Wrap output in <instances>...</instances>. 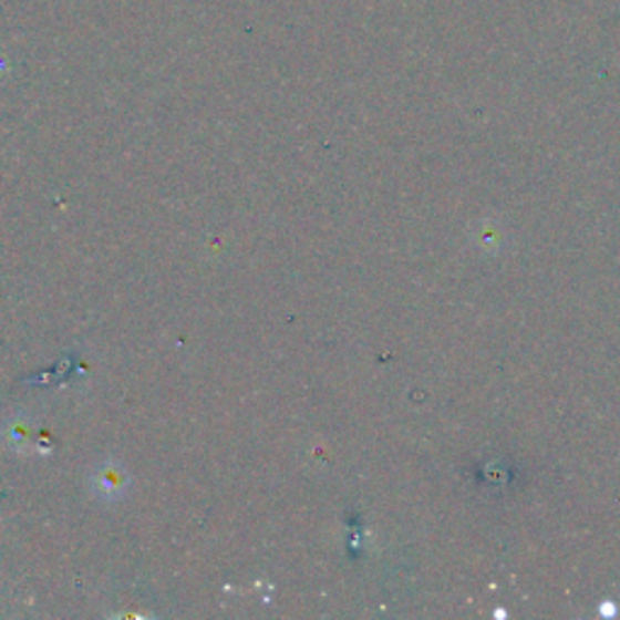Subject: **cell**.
<instances>
[{
    "mask_svg": "<svg viewBox=\"0 0 620 620\" xmlns=\"http://www.w3.org/2000/svg\"><path fill=\"white\" fill-rule=\"evenodd\" d=\"M97 487H102L107 493V497H116V495H122L124 493V480L120 475H114V468L112 465H107L105 473H102V477H97Z\"/></svg>",
    "mask_w": 620,
    "mask_h": 620,
    "instance_id": "6da1fadb",
    "label": "cell"
}]
</instances>
